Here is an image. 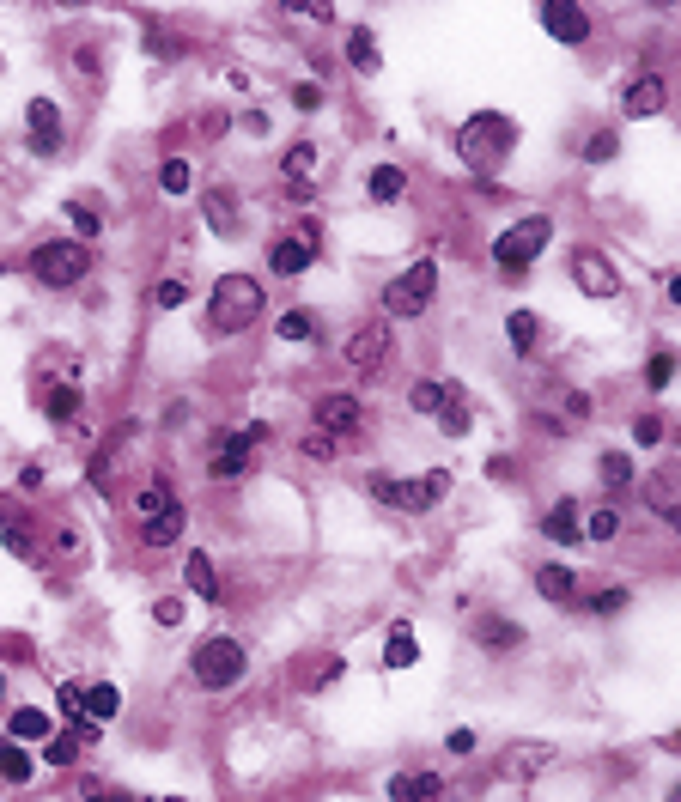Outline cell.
Returning <instances> with one entry per match:
<instances>
[{"mask_svg":"<svg viewBox=\"0 0 681 802\" xmlns=\"http://www.w3.org/2000/svg\"><path fill=\"white\" fill-rule=\"evenodd\" d=\"M256 316H262V280H250V274H219L213 280V298H207L213 335H244Z\"/></svg>","mask_w":681,"mask_h":802,"instance_id":"obj_1","label":"cell"},{"mask_svg":"<svg viewBox=\"0 0 681 802\" xmlns=\"http://www.w3.org/2000/svg\"><path fill=\"white\" fill-rule=\"evenodd\" d=\"M511 146H517V122L499 116V110H481V116H469V122L457 128V152H463L469 171H493V165H505Z\"/></svg>","mask_w":681,"mask_h":802,"instance_id":"obj_2","label":"cell"},{"mask_svg":"<svg viewBox=\"0 0 681 802\" xmlns=\"http://www.w3.org/2000/svg\"><path fill=\"white\" fill-rule=\"evenodd\" d=\"M365 493H371L377 505H390V511H408V517H420V511H432V505L450 493V474H444V468H432V474H420V480H390V474H371V480H365Z\"/></svg>","mask_w":681,"mask_h":802,"instance_id":"obj_3","label":"cell"},{"mask_svg":"<svg viewBox=\"0 0 681 802\" xmlns=\"http://www.w3.org/2000/svg\"><path fill=\"white\" fill-rule=\"evenodd\" d=\"M548 237H554V219H542V213H529V219L505 225V231L493 237V268H505V274H529V268H536V256L548 250Z\"/></svg>","mask_w":681,"mask_h":802,"instance_id":"obj_4","label":"cell"},{"mask_svg":"<svg viewBox=\"0 0 681 802\" xmlns=\"http://www.w3.org/2000/svg\"><path fill=\"white\" fill-rule=\"evenodd\" d=\"M189 669H195V681H201L207 693H225V687H238V681H244L250 657H244L238 638H207V645H195Z\"/></svg>","mask_w":681,"mask_h":802,"instance_id":"obj_5","label":"cell"},{"mask_svg":"<svg viewBox=\"0 0 681 802\" xmlns=\"http://www.w3.org/2000/svg\"><path fill=\"white\" fill-rule=\"evenodd\" d=\"M408 401H414V414H426V420H438L450 438H463L469 432V401H463V389L457 383H438V377H420L414 389H408Z\"/></svg>","mask_w":681,"mask_h":802,"instance_id":"obj_6","label":"cell"},{"mask_svg":"<svg viewBox=\"0 0 681 802\" xmlns=\"http://www.w3.org/2000/svg\"><path fill=\"white\" fill-rule=\"evenodd\" d=\"M432 292H438V262L420 256V262H408V268L384 286V316H420V310L432 304Z\"/></svg>","mask_w":681,"mask_h":802,"instance_id":"obj_7","label":"cell"},{"mask_svg":"<svg viewBox=\"0 0 681 802\" xmlns=\"http://www.w3.org/2000/svg\"><path fill=\"white\" fill-rule=\"evenodd\" d=\"M86 268H92V250L80 244V237H67V244H43V250H31V274L43 280V286H80L86 280Z\"/></svg>","mask_w":681,"mask_h":802,"instance_id":"obj_8","label":"cell"},{"mask_svg":"<svg viewBox=\"0 0 681 802\" xmlns=\"http://www.w3.org/2000/svg\"><path fill=\"white\" fill-rule=\"evenodd\" d=\"M572 286L584 298H615L621 292V274H615V262L602 256V250H572Z\"/></svg>","mask_w":681,"mask_h":802,"instance_id":"obj_9","label":"cell"},{"mask_svg":"<svg viewBox=\"0 0 681 802\" xmlns=\"http://www.w3.org/2000/svg\"><path fill=\"white\" fill-rule=\"evenodd\" d=\"M390 347H396V341H390V323H365V329L347 341V365H353L359 377H377V371L390 365Z\"/></svg>","mask_w":681,"mask_h":802,"instance_id":"obj_10","label":"cell"},{"mask_svg":"<svg viewBox=\"0 0 681 802\" xmlns=\"http://www.w3.org/2000/svg\"><path fill=\"white\" fill-rule=\"evenodd\" d=\"M645 505L657 511V523H669L681 535V462H663L651 480H645Z\"/></svg>","mask_w":681,"mask_h":802,"instance_id":"obj_11","label":"cell"},{"mask_svg":"<svg viewBox=\"0 0 681 802\" xmlns=\"http://www.w3.org/2000/svg\"><path fill=\"white\" fill-rule=\"evenodd\" d=\"M250 456H256L250 432H225V438H213L207 474H213V480H238V474H250Z\"/></svg>","mask_w":681,"mask_h":802,"instance_id":"obj_12","label":"cell"},{"mask_svg":"<svg viewBox=\"0 0 681 802\" xmlns=\"http://www.w3.org/2000/svg\"><path fill=\"white\" fill-rule=\"evenodd\" d=\"M536 19L548 25V37H554V43H584V37H590V13H584V7H572V0H542Z\"/></svg>","mask_w":681,"mask_h":802,"instance_id":"obj_13","label":"cell"},{"mask_svg":"<svg viewBox=\"0 0 681 802\" xmlns=\"http://www.w3.org/2000/svg\"><path fill=\"white\" fill-rule=\"evenodd\" d=\"M475 645H487V657H511V651H523V626L517 620H505V614H475Z\"/></svg>","mask_w":681,"mask_h":802,"instance_id":"obj_14","label":"cell"},{"mask_svg":"<svg viewBox=\"0 0 681 802\" xmlns=\"http://www.w3.org/2000/svg\"><path fill=\"white\" fill-rule=\"evenodd\" d=\"M359 414H365L359 395H341V389L317 401V426H323L329 438H353V432H359Z\"/></svg>","mask_w":681,"mask_h":802,"instance_id":"obj_15","label":"cell"},{"mask_svg":"<svg viewBox=\"0 0 681 802\" xmlns=\"http://www.w3.org/2000/svg\"><path fill=\"white\" fill-rule=\"evenodd\" d=\"M669 104V86H663V73H639V79H627V92H621V110L639 122V116H657Z\"/></svg>","mask_w":681,"mask_h":802,"instance_id":"obj_16","label":"cell"},{"mask_svg":"<svg viewBox=\"0 0 681 802\" xmlns=\"http://www.w3.org/2000/svg\"><path fill=\"white\" fill-rule=\"evenodd\" d=\"M25 122H31V152L49 158V152L61 146V110H55L49 98H31V104H25Z\"/></svg>","mask_w":681,"mask_h":802,"instance_id":"obj_17","label":"cell"},{"mask_svg":"<svg viewBox=\"0 0 681 802\" xmlns=\"http://www.w3.org/2000/svg\"><path fill=\"white\" fill-rule=\"evenodd\" d=\"M542 535L560 541V547H578V541H584V505H578V499H560V505L542 517Z\"/></svg>","mask_w":681,"mask_h":802,"instance_id":"obj_18","label":"cell"},{"mask_svg":"<svg viewBox=\"0 0 681 802\" xmlns=\"http://www.w3.org/2000/svg\"><path fill=\"white\" fill-rule=\"evenodd\" d=\"M548 760H554L548 742H517V748H505L499 772H505V778H536V772H548Z\"/></svg>","mask_w":681,"mask_h":802,"instance_id":"obj_19","label":"cell"},{"mask_svg":"<svg viewBox=\"0 0 681 802\" xmlns=\"http://www.w3.org/2000/svg\"><path fill=\"white\" fill-rule=\"evenodd\" d=\"M390 802H444V778L438 772H396Z\"/></svg>","mask_w":681,"mask_h":802,"instance_id":"obj_20","label":"cell"},{"mask_svg":"<svg viewBox=\"0 0 681 802\" xmlns=\"http://www.w3.org/2000/svg\"><path fill=\"white\" fill-rule=\"evenodd\" d=\"M311 262H317V250H311V244H298V237H280V244L268 250V268H274V274H286V280H292V274H305Z\"/></svg>","mask_w":681,"mask_h":802,"instance_id":"obj_21","label":"cell"},{"mask_svg":"<svg viewBox=\"0 0 681 802\" xmlns=\"http://www.w3.org/2000/svg\"><path fill=\"white\" fill-rule=\"evenodd\" d=\"M183 523H189V517H183V505H171V511H159V517H146V523H140V541H146V547H171V541L183 535Z\"/></svg>","mask_w":681,"mask_h":802,"instance_id":"obj_22","label":"cell"},{"mask_svg":"<svg viewBox=\"0 0 681 802\" xmlns=\"http://www.w3.org/2000/svg\"><path fill=\"white\" fill-rule=\"evenodd\" d=\"M536 590H542L548 602H560V608L578 602V578H572L566 566H536Z\"/></svg>","mask_w":681,"mask_h":802,"instance_id":"obj_23","label":"cell"},{"mask_svg":"<svg viewBox=\"0 0 681 802\" xmlns=\"http://www.w3.org/2000/svg\"><path fill=\"white\" fill-rule=\"evenodd\" d=\"M183 584H189L201 602H213V596H219V572H213V559H207V553H189V559H183Z\"/></svg>","mask_w":681,"mask_h":802,"instance_id":"obj_24","label":"cell"},{"mask_svg":"<svg viewBox=\"0 0 681 802\" xmlns=\"http://www.w3.org/2000/svg\"><path fill=\"white\" fill-rule=\"evenodd\" d=\"M414 663H420L414 632H408V626H390V638H384V669H414Z\"/></svg>","mask_w":681,"mask_h":802,"instance_id":"obj_25","label":"cell"},{"mask_svg":"<svg viewBox=\"0 0 681 802\" xmlns=\"http://www.w3.org/2000/svg\"><path fill=\"white\" fill-rule=\"evenodd\" d=\"M61 213L73 219V231H80V244H86V237H98V231H104V207H98V201H86V195H73V201H67Z\"/></svg>","mask_w":681,"mask_h":802,"instance_id":"obj_26","label":"cell"},{"mask_svg":"<svg viewBox=\"0 0 681 802\" xmlns=\"http://www.w3.org/2000/svg\"><path fill=\"white\" fill-rule=\"evenodd\" d=\"M347 61L359 67V73H377L384 61H377V37H371V25H353L347 31Z\"/></svg>","mask_w":681,"mask_h":802,"instance_id":"obj_27","label":"cell"},{"mask_svg":"<svg viewBox=\"0 0 681 802\" xmlns=\"http://www.w3.org/2000/svg\"><path fill=\"white\" fill-rule=\"evenodd\" d=\"M31 772H37V760L7 736V742H0V778H7V784H31Z\"/></svg>","mask_w":681,"mask_h":802,"instance_id":"obj_28","label":"cell"},{"mask_svg":"<svg viewBox=\"0 0 681 802\" xmlns=\"http://www.w3.org/2000/svg\"><path fill=\"white\" fill-rule=\"evenodd\" d=\"M116 711H122V693H116L110 681H92V687H86V717H92V724H110Z\"/></svg>","mask_w":681,"mask_h":802,"instance_id":"obj_29","label":"cell"},{"mask_svg":"<svg viewBox=\"0 0 681 802\" xmlns=\"http://www.w3.org/2000/svg\"><path fill=\"white\" fill-rule=\"evenodd\" d=\"M505 329H511V347H517V359H529V353H536V310H511L505 316Z\"/></svg>","mask_w":681,"mask_h":802,"instance_id":"obj_30","label":"cell"},{"mask_svg":"<svg viewBox=\"0 0 681 802\" xmlns=\"http://www.w3.org/2000/svg\"><path fill=\"white\" fill-rule=\"evenodd\" d=\"M402 189H408V171H396V165H377L371 183H365L371 201H402Z\"/></svg>","mask_w":681,"mask_h":802,"instance_id":"obj_31","label":"cell"},{"mask_svg":"<svg viewBox=\"0 0 681 802\" xmlns=\"http://www.w3.org/2000/svg\"><path fill=\"white\" fill-rule=\"evenodd\" d=\"M311 165H317V146H311V140H298V146H286V158H280V171H286V183H311Z\"/></svg>","mask_w":681,"mask_h":802,"instance_id":"obj_32","label":"cell"},{"mask_svg":"<svg viewBox=\"0 0 681 802\" xmlns=\"http://www.w3.org/2000/svg\"><path fill=\"white\" fill-rule=\"evenodd\" d=\"M615 535H621V511H615V505H590L584 541H615Z\"/></svg>","mask_w":681,"mask_h":802,"instance_id":"obj_33","label":"cell"},{"mask_svg":"<svg viewBox=\"0 0 681 802\" xmlns=\"http://www.w3.org/2000/svg\"><path fill=\"white\" fill-rule=\"evenodd\" d=\"M55 711L67 717L73 730H80V724H92V717H86V687H73V681H61V687H55Z\"/></svg>","mask_w":681,"mask_h":802,"instance_id":"obj_34","label":"cell"},{"mask_svg":"<svg viewBox=\"0 0 681 802\" xmlns=\"http://www.w3.org/2000/svg\"><path fill=\"white\" fill-rule=\"evenodd\" d=\"M159 189L165 195H189L195 189V165H189V158H165V165H159Z\"/></svg>","mask_w":681,"mask_h":802,"instance_id":"obj_35","label":"cell"},{"mask_svg":"<svg viewBox=\"0 0 681 802\" xmlns=\"http://www.w3.org/2000/svg\"><path fill=\"white\" fill-rule=\"evenodd\" d=\"M177 499H171V487H165V480H146V487L134 493V511H140V523L146 517H159V511H171Z\"/></svg>","mask_w":681,"mask_h":802,"instance_id":"obj_36","label":"cell"},{"mask_svg":"<svg viewBox=\"0 0 681 802\" xmlns=\"http://www.w3.org/2000/svg\"><path fill=\"white\" fill-rule=\"evenodd\" d=\"M201 213H207V225H213L219 237H232V219H238V207H232V195H225V189H213V195L201 201Z\"/></svg>","mask_w":681,"mask_h":802,"instance_id":"obj_37","label":"cell"},{"mask_svg":"<svg viewBox=\"0 0 681 802\" xmlns=\"http://www.w3.org/2000/svg\"><path fill=\"white\" fill-rule=\"evenodd\" d=\"M49 736V711H13V742H43Z\"/></svg>","mask_w":681,"mask_h":802,"instance_id":"obj_38","label":"cell"},{"mask_svg":"<svg viewBox=\"0 0 681 802\" xmlns=\"http://www.w3.org/2000/svg\"><path fill=\"white\" fill-rule=\"evenodd\" d=\"M274 335H280V341H311V335H317V316H311V310H286L280 323H274Z\"/></svg>","mask_w":681,"mask_h":802,"instance_id":"obj_39","label":"cell"},{"mask_svg":"<svg viewBox=\"0 0 681 802\" xmlns=\"http://www.w3.org/2000/svg\"><path fill=\"white\" fill-rule=\"evenodd\" d=\"M43 408H49V420H73V414H80V389H73V383H55V389L43 395Z\"/></svg>","mask_w":681,"mask_h":802,"instance_id":"obj_40","label":"cell"},{"mask_svg":"<svg viewBox=\"0 0 681 802\" xmlns=\"http://www.w3.org/2000/svg\"><path fill=\"white\" fill-rule=\"evenodd\" d=\"M602 487H609V493H627V487H633V462H627L621 450L602 456Z\"/></svg>","mask_w":681,"mask_h":802,"instance_id":"obj_41","label":"cell"},{"mask_svg":"<svg viewBox=\"0 0 681 802\" xmlns=\"http://www.w3.org/2000/svg\"><path fill=\"white\" fill-rule=\"evenodd\" d=\"M621 152V140H615V128H602V134H590L584 140V158H590V165H609V158Z\"/></svg>","mask_w":681,"mask_h":802,"instance_id":"obj_42","label":"cell"},{"mask_svg":"<svg viewBox=\"0 0 681 802\" xmlns=\"http://www.w3.org/2000/svg\"><path fill=\"white\" fill-rule=\"evenodd\" d=\"M645 383H651V389H669V383H675V353H669V347H663V353H651Z\"/></svg>","mask_w":681,"mask_h":802,"instance_id":"obj_43","label":"cell"},{"mask_svg":"<svg viewBox=\"0 0 681 802\" xmlns=\"http://www.w3.org/2000/svg\"><path fill=\"white\" fill-rule=\"evenodd\" d=\"M43 760H49V766H73V760H80V736H49Z\"/></svg>","mask_w":681,"mask_h":802,"instance_id":"obj_44","label":"cell"},{"mask_svg":"<svg viewBox=\"0 0 681 802\" xmlns=\"http://www.w3.org/2000/svg\"><path fill=\"white\" fill-rule=\"evenodd\" d=\"M584 608H590V614H621V608H633V590H602V596H590Z\"/></svg>","mask_w":681,"mask_h":802,"instance_id":"obj_45","label":"cell"},{"mask_svg":"<svg viewBox=\"0 0 681 802\" xmlns=\"http://www.w3.org/2000/svg\"><path fill=\"white\" fill-rule=\"evenodd\" d=\"M146 49H153V55H183L189 43H183L177 31H146Z\"/></svg>","mask_w":681,"mask_h":802,"instance_id":"obj_46","label":"cell"},{"mask_svg":"<svg viewBox=\"0 0 681 802\" xmlns=\"http://www.w3.org/2000/svg\"><path fill=\"white\" fill-rule=\"evenodd\" d=\"M305 456H311V462H329V456H335V438H329V432H311V438H305Z\"/></svg>","mask_w":681,"mask_h":802,"instance_id":"obj_47","label":"cell"},{"mask_svg":"<svg viewBox=\"0 0 681 802\" xmlns=\"http://www.w3.org/2000/svg\"><path fill=\"white\" fill-rule=\"evenodd\" d=\"M183 298H189V286H183V280H159V304H165V310H177Z\"/></svg>","mask_w":681,"mask_h":802,"instance_id":"obj_48","label":"cell"},{"mask_svg":"<svg viewBox=\"0 0 681 802\" xmlns=\"http://www.w3.org/2000/svg\"><path fill=\"white\" fill-rule=\"evenodd\" d=\"M153 620H159V626H177V620H183V602H177V596L153 602Z\"/></svg>","mask_w":681,"mask_h":802,"instance_id":"obj_49","label":"cell"},{"mask_svg":"<svg viewBox=\"0 0 681 802\" xmlns=\"http://www.w3.org/2000/svg\"><path fill=\"white\" fill-rule=\"evenodd\" d=\"M633 438H639V444H657V438H663V420H651V414H645V420L633 426Z\"/></svg>","mask_w":681,"mask_h":802,"instance_id":"obj_50","label":"cell"},{"mask_svg":"<svg viewBox=\"0 0 681 802\" xmlns=\"http://www.w3.org/2000/svg\"><path fill=\"white\" fill-rule=\"evenodd\" d=\"M80 802H134V796H122V790H98V784H86V790H80Z\"/></svg>","mask_w":681,"mask_h":802,"instance_id":"obj_51","label":"cell"},{"mask_svg":"<svg viewBox=\"0 0 681 802\" xmlns=\"http://www.w3.org/2000/svg\"><path fill=\"white\" fill-rule=\"evenodd\" d=\"M444 748H450V754H475V736H469V730H450Z\"/></svg>","mask_w":681,"mask_h":802,"instance_id":"obj_52","label":"cell"},{"mask_svg":"<svg viewBox=\"0 0 681 802\" xmlns=\"http://www.w3.org/2000/svg\"><path fill=\"white\" fill-rule=\"evenodd\" d=\"M292 98H298V110H317V104H323V92H317V86H298Z\"/></svg>","mask_w":681,"mask_h":802,"instance_id":"obj_53","label":"cell"},{"mask_svg":"<svg viewBox=\"0 0 681 802\" xmlns=\"http://www.w3.org/2000/svg\"><path fill=\"white\" fill-rule=\"evenodd\" d=\"M669 304H681V274H675V280H669Z\"/></svg>","mask_w":681,"mask_h":802,"instance_id":"obj_54","label":"cell"},{"mask_svg":"<svg viewBox=\"0 0 681 802\" xmlns=\"http://www.w3.org/2000/svg\"><path fill=\"white\" fill-rule=\"evenodd\" d=\"M0 699H7V675H0Z\"/></svg>","mask_w":681,"mask_h":802,"instance_id":"obj_55","label":"cell"},{"mask_svg":"<svg viewBox=\"0 0 681 802\" xmlns=\"http://www.w3.org/2000/svg\"><path fill=\"white\" fill-rule=\"evenodd\" d=\"M159 802H183V796H159Z\"/></svg>","mask_w":681,"mask_h":802,"instance_id":"obj_56","label":"cell"}]
</instances>
